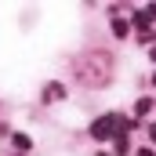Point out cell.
<instances>
[{
    "instance_id": "8992f818",
    "label": "cell",
    "mask_w": 156,
    "mask_h": 156,
    "mask_svg": "<svg viewBox=\"0 0 156 156\" xmlns=\"http://www.w3.org/2000/svg\"><path fill=\"white\" fill-rule=\"evenodd\" d=\"M134 113H138V116H145V113H153V102H149V98H138V105H134Z\"/></svg>"
},
{
    "instance_id": "277c9868",
    "label": "cell",
    "mask_w": 156,
    "mask_h": 156,
    "mask_svg": "<svg viewBox=\"0 0 156 156\" xmlns=\"http://www.w3.org/2000/svg\"><path fill=\"white\" fill-rule=\"evenodd\" d=\"M11 142H15V149H33V142H29V134H11Z\"/></svg>"
},
{
    "instance_id": "ba28073f",
    "label": "cell",
    "mask_w": 156,
    "mask_h": 156,
    "mask_svg": "<svg viewBox=\"0 0 156 156\" xmlns=\"http://www.w3.org/2000/svg\"><path fill=\"white\" fill-rule=\"evenodd\" d=\"M138 156H156V153L149 149V145H145V149H138Z\"/></svg>"
},
{
    "instance_id": "52a82bcc",
    "label": "cell",
    "mask_w": 156,
    "mask_h": 156,
    "mask_svg": "<svg viewBox=\"0 0 156 156\" xmlns=\"http://www.w3.org/2000/svg\"><path fill=\"white\" fill-rule=\"evenodd\" d=\"M113 142H116V153H127V149H131V142H127V134H116Z\"/></svg>"
},
{
    "instance_id": "8fae6325",
    "label": "cell",
    "mask_w": 156,
    "mask_h": 156,
    "mask_svg": "<svg viewBox=\"0 0 156 156\" xmlns=\"http://www.w3.org/2000/svg\"><path fill=\"white\" fill-rule=\"evenodd\" d=\"M98 156H105V153H98Z\"/></svg>"
},
{
    "instance_id": "7a4b0ae2",
    "label": "cell",
    "mask_w": 156,
    "mask_h": 156,
    "mask_svg": "<svg viewBox=\"0 0 156 156\" xmlns=\"http://www.w3.org/2000/svg\"><path fill=\"white\" fill-rule=\"evenodd\" d=\"M116 134H123V116H116V113H105L102 120H94L91 123V138H116Z\"/></svg>"
},
{
    "instance_id": "30bf717a",
    "label": "cell",
    "mask_w": 156,
    "mask_h": 156,
    "mask_svg": "<svg viewBox=\"0 0 156 156\" xmlns=\"http://www.w3.org/2000/svg\"><path fill=\"white\" fill-rule=\"evenodd\" d=\"M153 83H156V73H153Z\"/></svg>"
},
{
    "instance_id": "3957f363",
    "label": "cell",
    "mask_w": 156,
    "mask_h": 156,
    "mask_svg": "<svg viewBox=\"0 0 156 156\" xmlns=\"http://www.w3.org/2000/svg\"><path fill=\"white\" fill-rule=\"evenodd\" d=\"M58 98H66V87L62 83H47L44 87V102H58Z\"/></svg>"
},
{
    "instance_id": "9c48e42d",
    "label": "cell",
    "mask_w": 156,
    "mask_h": 156,
    "mask_svg": "<svg viewBox=\"0 0 156 156\" xmlns=\"http://www.w3.org/2000/svg\"><path fill=\"white\" fill-rule=\"evenodd\" d=\"M149 138H153V142H156V123H153V127H149Z\"/></svg>"
},
{
    "instance_id": "6da1fadb",
    "label": "cell",
    "mask_w": 156,
    "mask_h": 156,
    "mask_svg": "<svg viewBox=\"0 0 156 156\" xmlns=\"http://www.w3.org/2000/svg\"><path fill=\"white\" fill-rule=\"evenodd\" d=\"M113 69H116V62H113L109 51H87L76 62V80L87 83V87H105L113 80Z\"/></svg>"
},
{
    "instance_id": "5b68a950",
    "label": "cell",
    "mask_w": 156,
    "mask_h": 156,
    "mask_svg": "<svg viewBox=\"0 0 156 156\" xmlns=\"http://www.w3.org/2000/svg\"><path fill=\"white\" fill-rule=\"evenodd\" d=\"M127 29H131V26H127L120 15H113V33H116V37H127Z\"/></svg>"
}]
</instances>
